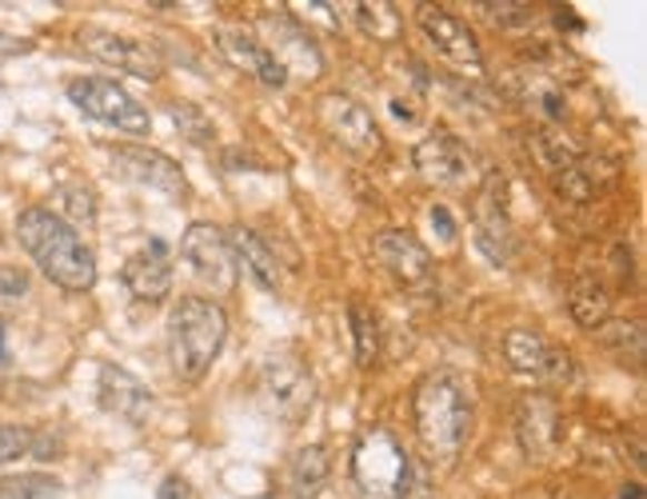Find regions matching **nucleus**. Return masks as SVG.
Instances as JSON below:
<instances>
[{
	"mask_svg": "<svg viewBox=\"0 0 647 499\" xmlns=\"http://www.w3.org/2000/svg\"><path fill=\"white\" fill-rule=\"evenodd\" d=\"M348 323H352L356 363H360V368H372L376 356H380V328H376V316L368 312L364 303H348Z\"/></svg>",
	"mask_w": 647,
	"mask_h": 499,
	"instance_id": "4be33fe9",
	"label": "nucleus"
},
{
	"mask_svg": "<svg viewBox=\"0 0 647 499\" xmlns=\"http://www.w3.org/2000/svg\"><path fill=\"white\" fill-rule=\"evenodd\" d=\"M60 491L57 476H40V471H29V476H4L0 480V499H49Z\"/></svg>",
	"mask_w": 647,
	"mask_h": 499,
	"instance_id": "b1692460",
	"label": "nucleus"
},
{
	"mask_svg": "<svg viewBox=\"0 0 647 499\" xmlns=\"http://www.w3.org/2000/svg\"><path fill=\"white\" fill-rule=\"evenodd\" d=\"M265 392H268V400L276 403L280 416L296 420V416L312 403V376H308L296 360H276L272 356L265 368Z\"/></svg>",
	"mask_w": 647,
	"mask_h": 499,
	"instance_id": "6ab92c4d",
	"label": "nucleus"
},
{
	"mask_svg": "<svg viewBox=\"0 0 647 499\" xmlns=\"http://www.w3.org/2000/svg\"><path fill=\"white\" fill-rule=\"evenodd\" d=\"M516 436H520V448L528 456H548L559 440V408L551 396L531 392L520 400L516 411Z\"/></svg>",
	"mask_w": 647,
	"mask_h": 499,
	"instance_id": "a211bd4d",
	"label": "nucleus"
},
{
	"mask_svg": "<svg viewBox=\"0 0 647 499\" xmlns=\"http://www.w3.org/2000/svg\"><path fill=\"white\" fill-rule=\"evenodd\" d=\"M504 356L516 372L524 376H564L568 372V352L559 356L536 328H511L504 336Z\"/></svg>",
	"mask_w": 647,
	"mask_h": 499,
	"instance_id": "f3484780",
	"label": "nucleus"
},
{
	"mask_svg": "<svg viewBox=\"0 0 647 499\" xmlns=\"http://www.w3.org/2000/svg\"><path fill=\"white\" fill-rule=\"evenodd\" d=\"M431 224L440 228L444 240H456V220H451V212H448V208H444V204L431 208Z\"/></svg>",
	"mask_w": 647,
	"mask_h": 499,
	"instance_id": "7c9ffc66",
	"label": "nucleus"
},
{
	"mask_svg": "<svg viewBox=\"0 0 647 499\" xmlns=\"http://www.w3.org/2000/svg\"><path fill=\"white\" fill-rule=\"evenodd\" d=\"M120 280H125L128 292L145 303L168 300V296H172V265H168V256H165V240H152L148 252L132 256L125 265V272H120Z\"/></svg>",
	"mask_w": 647,
	"mask_h": 499,
	"instance_id": "dca6fc26",
	"label": "nucleus"
},
{
	"mask_svg": "<svg viewBox=\"0 0 647 499\" xmlns=\"http://www.w3.org/2000/svg\"><path fill=\"white\" fill-rule=\"evenodd\" d=\"M97 392H100V408L120 416V420H128L132 428H140V423L148 420V411H152L148 383L140 380V376L128 372V368H120V363H100Z\"/></svg>",
	"mask_w": 647,
	"mask_h": 499,
	"instance_id": "f8f14e48",
	"label": "nucleus"
},
{
	"mask_svg": "<svg viewBox=\"0 0 647 499\" xmlns=\"http://www.w3.org/2000/svg\"><path fill=\"white\" fill-rule=\"evenodd\" d=\"M20 52H32V40H24V37H9V32H0V60L20 57Z\"/></svg>",
	"mask_w": 647,
	"mask_h": 499,
	"instance_id": "c756f323",
	"label": "nucleus"
},
{
	"mask_svg": "<svg viewBox=\"0 0 647 499\" xmlns=\"http://www.w3.org/2000/svg\"><path fill=\"white\" fill-rule=\"evenodd\" d=\"M265 32L268 40H260L268 52L276 57V64L285 72H296V77L305 80H316L324 72V57L320 49L312 44V37H308V29H300L292 17H265Z\"/></svg>",
	"mask_w": 647,
	"mask_h": 499,
	"instance_id": "1a4fd4ad",
	"label": "nucleus"
},
{
	"mask_svg": "<svg viewBox=\"0 0 647 499\" xmlns=\"http://www.w3.org/2000/svg\"><path fill=\"white\" fill-rule=\"evenodd\" d=\"M228 336L225 308L208 296H180L168 312V356L180 380L197 383L212 368Z\"/></svg>",
	"mask_w": 647,
	"mask_h": 499,
	"instance_id": "7ed1b4c3",
	"label": "nucleus"
},
{
	"mask_svg": "<svg viewBox=\"0 0 647 499\" xmlns=\"http://www.w3.org/2000/svg\"><path fill=\"white\" fill-rule=\"evenodd\" d=\"M372 252L396 280L404 285H424L431 276V252L416 240L412 232H400V228H388L372 240Z\"/></svg>",
	"mask_w": 647,
	"mask_h": 499,
	"instance_id": "2eb2a0df",
	"label": "nucleus"
},
{
	"mask_svg": "<svg viewBox=\"0 0 647 499\" xmlns=\"http://www.w3.org/2000/svg\"><path fill=\"white\" fill-rule=\"evenodd\" d=\"M0 363H9V348H4V323H0Z\"/></svg>",
	"mask_w": 647,
	"mask_h": 499,
	"instance_id": "2f4dec72",
	"label": "nucleus"
},
{
	"mask_svg": "<svg viewBox=\"0 0 647 499\" xmlns=\"http://www.w3.org/2000/svg\"><path fill=\"white\" fill-rule=\"evenodd\" d=\"M416 168L431 184H464L471 172V157L460 140L440 128V132H431L416 144Z\"/></svg>",
	"mask_w": 647,
	"mask_h": 499,
	"instance_id": "ddd939ff",
	"label": "nucleus"
},
{
	"mask_svg": "<svg viewBox=\"0 0 647 499\" xmlns=\"http://www.w3.org/2000/svg\"><path fill=\"white\" fill-rule=\"evenodd\" d=\"M29 292V276L12 265H0V300H17Z\"/></svg>",
	"mask_w": 647,
	"mask_h": 499,
	"instance_id": "cd10ccee",
	"label": "nucleus"
},
{
	"mask_svg": "<svg viewBox=\"0 0 647 499\" xmlns=\"http://www.w3.org/2000/svg\"><path fill=\"white\" fill-rule=\"evenodd\" d=\"M619 499H644V491H639V488H628Z\"/></svg>",
	"mask_w": 647,
	"mask_h": 499,
	"instance_id": "473e14b6",
	"label": "nucleus"
},
{
	"mask_svg": "<svg viewBox=\"0 0 647 499\" xmlns=\"http://www.w3.org/2000/svg\"><path fill=\"white\" fill-rule=\"evenodd\" d=\"M172 120H177V124L185 128V132L192 140H197V144H205V140L212 137V124H208V120L200 117L197 104H172Z\"/></svg>",
	"mask_w": 647,
	"mask_h": 499,
	"instance_id": "bb28decb",
	"label": "nucleus"
},
{
	"mask_svg": "<svg viewBox=\"0 0 647 499\" xmlns=\"http://www.w3.org/2000/svg\"><path fill=\"white\" fill-rule=\"evenodd\" d=\"M412 416H416V436H420L431 463L456 460L471 431V392L468 383H464V376L451 372V368L424 376L416 383Z\"/></svg>",
	"mask_w": 647,
	"mask_h": 499,
	"instance_id": "f03ea898",
	"label": "nucleus"
},
{
	"mask_svg": "<svg viewBox=\"0 0 647 499\" xmlns=\"http://www.w3.org/2000/svg\"><path fill=\"white\" fill-rule=\"evenodd\" d=\"M57 197L64 200V212L72 216V228L77 224H97V200L84 184H60Z\"/></svg>",
	"mask_w": 647,
	"mask_h": 499,
	"instance_id": "393cba45",
	"label": "nucleus"
},
{
	"mask_svg": "<svg viewBox=\"0 0 647 499\" xmlns=\"http://www.w3.org/2000/svg\"><path fill=\"white\" fill-rule=\"evenodd\" d=\"M608 312H611V300H608V292H604V288L591 285V280L576 288V296H571V316H576L584 328H591V332H596L599 323L608 320Z\"/></svg>",
	"mask_w": 647,
	"mask_h": 499,
	"instance_id": "5701e85b",
	"label": "nucleus"
},
{
	"mask_svg": "<svg viewBox=\"0 0 647 499\" xmlns=\"http://www.w3.org/2000/svg\"><path fill=\"white\" fill-rule=\"evenodd\" d=\"M157 499H192V491H188V483H185V476H165L160 480V488H157Z\"/></svg>",
	"mask_w": 647,
	"mask_h": 499,
	"instance_id": "c85d7f7f",
	"label": "nucleus"
},
{
	"mask_svg": "<svg viewBox=\"0 0 647 499\" xmlns=\"http://www.w3.org/2000/svg\"><path fill=\"white\" fill-rule=\"evenodd\" d=\"M412 460L404 443L384 423L364 428L352 448V491L356 499H408Z\"/></svg>",
	"mask_w": 647,
	"mask_h": 499,
	"instance_id": "20e7f679",
	"label": "nucleus"
},
{
	"mask_svg": "<svg viewBox=\"0 0 647 499\" xmlns=\"http://www.w3.org/2000/svg\"><path fill=\"white\" fill-rule=\"evenodd\" d=\"M69 100L84 112V117L100 120V124H112L120 132H148L152 128V117H148V108L140 104L132 92H125L117 80H104V77H77L69 80Z\"/></svg>",
	"mask_w": 647,
	"mask_h": 499,
	"instance_id": "39448f33",
	"label": "nucleus"
},
{
	"mask_svg": "<svg viewBox=\"0 0 647 499\" xmlns=\"http://www.w3.org/2000/svg\"><path fill=\"white\" fill-rule=\"evenodd\" d=\"M228 248H232L236 268H245L265 292H280V265H276V252L252 232V228L236 224L232 232H228Z\"/></svg>",
	"mask_w": 647,
	"mask_h": 499,
	"instance_id": "aec40b11",
	"label": "nucleus"
},
{
	"mask_svg": "<svg viewBox=\"0 0 647 499\" xmlns=\"http://www.w3.org/2000/svg\"><path fill=\"white\" fill-rule=\"evenodd\" d=\"M180 256L192 265V272L200 280H208L220 292H228L236 285V260H232V248H228V236L216 224H208V220L188 224L185 240H180Z\"/></svg>",
	"mask_w": 647,
	"mask_h": 499,
	"instance_id": "6e6552de",
	"label": "nucleus"
},
{
	"mask_svg": "<svg viewBox=\"0 0 647 499\" xmlns=\"http://www.w3.org/2000/svg\"><path fill=\"white\" fill-rule=\"evenodd\" d=\"M416 24H420L428 44L440 52L448 64H456L460 72H471V77L484 72L480 40H476V32H471L460 17H451L448 9H436V4H420V9H416Z\"/></svg>",
	"mask_w": 647,
	"mask_h": 499,
	"instance_id": "423d86ee",
	"label": "nucleus"
},
{
	"mask_svg": "<svg viewBox=\"0 0 647 499\" xmlns=\"http://www.w3.org/2000/svg\"><path fill=\"white\" fill-rule=\"evenodd\" d=\"M328 471H332L328 451H324L320 443H308V448L296 451L292 463H288V488L296 491V499H316L324 483H328Z\"/></svg>",
	"mask_w": 647,
	"mask_h": 499,
	"instance_id": "412c9836",
	"label": "nucleus"
},
{
	"mask_svg": "<svg viewBox=\"0 0 647 499\" xmlns=\"http://www.w3.org/2000/svg\"><path fill=\"white\" fill-rule=\"evenodd\" d=\"M316 117H320L324 132H328L336 144L348 148V152H356V157L380 152V128H376L372 112H368L360 100L332 92V97H324L320 104H316Z\"/></svg>",
	"mask_w": 647,
	"mask_h": 499,
	"instance_id": "0eeeda50",
	"label": "nucleus"
},
{
	"mask_svg": "<svg viewBox=\"0 0 647 499\" xmlns=\"http://www.w3.org/2000/svg\"><path fill=\"white\" fill-rule=\"evenodd\" d=\"M17 240L32 256V265L64 292H89L97 285V256L64 216L49 208H24L17 216Z\"/></svg>",
	"mask_w": 647,
	"mask_h": 499,
	"instance_id": "f257e3e1",
	"label": "nucleus"
},
{
	"mask_svg": "<svg viewBox=\"0 0 647 499\" xmlns=\"http://www.w3.org/2000/svg\"><path fill=\"white\" fill-rule=\"evenodd\" d=\"M32 443H37V431L20 428V423H0V463L32 456Z\"/></svg>",
	"mask_w": 647,
	"mask_h": 499,
	"instance_id": "a878e982",
	"label": "nucleus"
},
{
	"mask_svg": "<svg viewBox=\"0 0 647 499\" xmlns=\"http://www.w3.org/2000/svg\"><path fill=\"white\" fill-rule=\"evenodd\" d=\"M212 37H216V49L228 57V64L245 69L248 77H256L260 84H268V89H285L288 84V72L276 64V57L256 37H248V32H240V29H216Z\"/></svg>",
	"mask_w": 647,
	"mask_h": 499,
	"instance_id": "4468645a",
	"label": "nucleus"
},
{
	"mask_svg": "<svg viewBox=\"0 0 647 499\" xmlns=\"http://www.w3.org/2000/svg\"><path fill=\"white\" fill-rule=\"evenodd\" d=\"M112 164L125 172L128 180H137V184L152 188V192H165V197H188V180L180 172V164L157 148H145V144H125L112 152Z\"/></svg>",
	"mask_w": 647,
	"mask_h": 499,
	"instance_id": "9b49d317",
	"label": "nucleus"
},
{
	"mask_svg": "<svg viewBox=\"0 0 647 499\" xmlns=\"http://www.w3.org/2000/svg\"><path fill=\"white\" fill-rule=\"evenodd\" d=\"M80 49L92 52L100 64L117 72H128L137 80H157L160 77V60L157 52L140 44L132 37H120V32H104V29H84L80 32Z\"/></svg>",
	"mask_w": 647,
	"mask_h": 499,
	"instance_id": "9d476101",
	"label": "nucleus"
}]
</instances>
